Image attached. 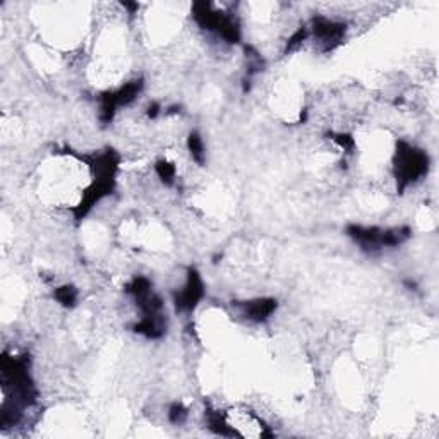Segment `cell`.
<instances>
[{"label":"cell","mask_w":439,"mask_h":439,"mask_svg":"<svg viewBox=\"0 0 439 439\" xmlns=\"http://www.w3.org/2000/svg\"><path fill=\"white\" fill-rule=\"evenodd\" d=\"M2 388L6 400L29 407L36 402V386L29 374V359L28 355H2Z\"/></svg>","instance_id":"obj_1"},{"label":"cell","mask_w":439,"mask_h":439,"mask_svg":"<svg viewBox=\"0 0 439 439\" xmlns=\"http://www.w3.org/2000/svg\"><path fill=\"white\" fill-rule=\"evenodd\" d=\"M429 172L428 153L412 146V144L398 141L393 158V173L398 186V193H403L408 186L415 184Z\"/></svg>","instance_id":"obj_2"},{"label":"cell","mask_w":439,"mask_h":439,"mask_svg":"<svg viewBox=\"0 0 439 439\" xmlns=\"http://www.w3.org/2000/svg\"><path fill=\"white\" fill-rule=\"evenodd\" d=\"M194 21L203 29L216 33L220 38H223L227 44H241V26L232 16L225 14L221 11H215L211 4L208 2H196L193 6Z\"/></svg>","instance_id":"obj_3"},{"label":"cell","mask_w":439,"mask_h":439,"mask_svg":"<svg viewBox=\"0 0 439 439\" xmlns=\"http://www.w3.org/2000/svg\"><path fill=\"white\" fill-rule=\"evenodd\" d=\"M143 79H134L131 83H126L122 88L115 91H105L100 96V121L104 123H110L113 121L115 112L118 106H126L132 104L138 98L143 89Z\"/></svg>","instance_id":"obj_4"},{"label":"cell","mask_w":439,"mask_h":439,"mask_svg":"<svg viewBox=\"0 0 439 439\" xmlns=\"http://www.w3.org/2000/svg\"><path fill=\"white\" fill-rule=\"evenodd\" d=\"M204 297V283L201 280V275L196 268L191 266L187 270V281L184 288L181 292H177L173 296V302H176V309L181 313H191L196 309V306L199 304Z\"/></svg>","instance_id":"obj_5"},{"label":"cell","mask_w":439,"mask_h":439,"mask_svg":"<svg viewBox=\"0 0 439 439\" xmlns=\"http://www.w3.org/2000/svg\"><path fill=\"white\" fill-rule=\"evenodd\" d=\"M311 31H313L318 44L325 46V50H333L335 46L342 44L347 29H345L343 23H336V21L328 19L325 16H316L311 21Z\"/></svg>","instance_id":"obj_6"},{"label":"cell","mask_w":439,"mask_h":439,"mask_svg":"<svg viewBox=\"0 0 439 439\" xmlns=\"http://www.w3.org/2000/svg\"><path fill=\"white\" fill-rule=\"evenodd\" d=\"M115 189V182H109V181H93V184L88 187L86 191L83 193V198H81V201L78 206H74V218L76 220H83L84 216L88 215L89 211L93 210V206H96L98 203L101 201V199L106 198V196H110L113 193Z\"/></svg>","instance_id":"obj_7"},{"label":"cell","mask_w":439,"mask_h":439,"mask_svg":"<svg viewBox=\"0 0 439 439\" xmlns=\"http://www.w3.org/2000/svg\"><path fill=\"white\" fill-rule=\"evenodd\" d=\"M347 233L357 244L362 246V249H381V247H385V230L379 227L348 225Z\"/></svg>","instance_id":"obj_8"},{"label":"cell","mask_w":439,"mask_h":439,"mask_svg":"<svg viewBox=\"0 0 439 439\" xmlns=\"http://www.w3.org/2000/svg\"><path fill=\"white\" fill-rule=\"evenodd\" d=\"M278 308V302L271 297H263V299H254L244 304V314L247 319L254 323H263L275 313Z\"/></svg>","instance_id":"obj_9"},{"label":"cell","mask_w":439,"mask_h":439,"mask_svg":"<svg viewBox=\"0 0 439 439\" xmlns=\"http://www.w3.org/2000/svg\"><path fill=\"white\" fill-rule=\"evenodd\" d=\"M132 330L136 333L146 336L150 340H158L167 331V323H165L163 314H155V316H143L139 323H136Z\"/></svg>","instance_id":"obj_10"},{"label":"cell","mask_w":439,"mask_h":439,"mask_svg":"<svg viewBox=\"0 0 439 439\" xmlns=\"http://www.w3.org/2000/svg\"><path fill=\"white\" fill-rule=\"evenodd\" d=\"M206 420H208V429H210L211 433L218 434V436H225V438H237V433L232 429V425L228 424L225 413H221L218 410H213V408H208Z\"/></svg>","instance_id":"obj_11"},{"label":"cell","mask_w":439,"mask_h":439,"mask_svg":"<svg viewBox=\"0 0 439 439\" xmlns=\"http://www.w3.org/2000/svg\"><path fill=\"white\" fill-rule=\"evenodd\" d=\"M78 288H76L74 285H62V287L55 288L54 292L55 301L67 309L74 308V306L78 304Z\"/></svg>","instance_id":"obj_12"},{"label":"cell","mask_w":439,"mask_h":439,"mask_svg":"<svg viewBox=\"0 0 439 439\" xmlns=\"http://www.w3.org/2000/svg\"><path fill=\"white\" fill-rule=\"evenodd\" d=\"M187 148H189L191 156L198 165H204V156H206V151H204V144L203 138L199 136L198 131H193L187 138Z\"/></svg>","instance_id":"obj_13"},{"label":"cell","mask_w":439,"mask_h":439,"mask_svg":"<svg viewBox=\"0 0 439 439\" xmlns=\"http://www.w3.org/2000/svg\"><path fill=\"white\" fill-rule=\"evenodd\" d=\"M155 170L163 184H167V186L173 184V181H176V165L170 163V161L167 160H158L155 165Z\"/></svg>","instance_id":"obj_14"},{"label":"cell","mask_w":439,"mask_h":439,"mask_svg":"<svg viewBox=\"0 0 439 439\" xmlns=\"http://www.w3.org/2000/svg\"><path fill=\"white\" fill-rule=\"evenodd\" d=\"M330 136L343 151L352 153L353 150H355V139H353L350 134H343V132H331Z\"/></svg>","instance_id":"obj_15"},{"label":"cell","mask_w":439,"mask_h":439,"mask_svg":"<svg viewBox=\"0 0 439 439\" xmlns=\"http://www.w3.org/2000/svg\"><path fill=\"white\" fill-rule=\"evenodd\" d=\"M308 38V28H299L296 33H293L292 38L287 41V46H285V54L293 52V50H297L299 46L304 44V40Z\"/></svg>","instance_id":"obj_16"},{"label":"cell","mask_w":439,"mask_h":439,"mask_svg":"<svg viewBox=\"0 0 439 439\" xmlns=\"http://www.w3.org/2000/svg\"><path fill=\"white\" fill-rule=\"evenodd\" d=\"M187 419V408L182 403H172L168 408V420L172 424H182Z\"/></svg>","instance_id":"obj_17"},{"label":"cell","mask_w":439,"mask_h":439,"mask_svg":"<svg viewBox=\"0 0 439 439\" xmlns=\"http://www.w3.org/2000/svg\"><path fill=\"white\" fill-rule=\"evenodd\" d=\"M160 113V105L158 104H153L150 105V109H148V117L150 118H156Z\"/></svg>","instance_id":"obj_18"}]
</instances>
